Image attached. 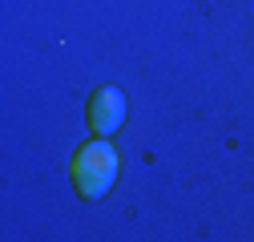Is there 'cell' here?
Returning a JSON list of instances; mask_svg holds the SVG:
<instances>
[{
	"label": "cell",
	"instance_id": "1",
	"mask_svg": "<svg viewBox=\"0 0 254 242\" xmlns=\"http://www.w3.org/2000/svg\"><path fill=\"white\" fill-rule=\"evenodd\" d=\"M117 174H121V154H117V145L113 141H89V145H81V154L73 158V182H77V190H81V198H105L109 194V186L117 182Z\"/></svg>",
	"mask_w": 254,
	"mask_h": 242
},
{
	"label": "cell",
	"instance_id": "2",
	"mask_svg": "<svg viewBox=\"0 0 254 242\" xmlns=\"http://www.w3.org/2000/svg\"><path fill=\"white\" fill-rule=\"evenodd\" d=\"M89 125H93V133H101V137H109V133H117L125 125V97H121V89L105 85V89L93 93V101H89Z\"/></svg>",
	"mask_w": 254,
	"mask_h": 242
}]
</instances>
